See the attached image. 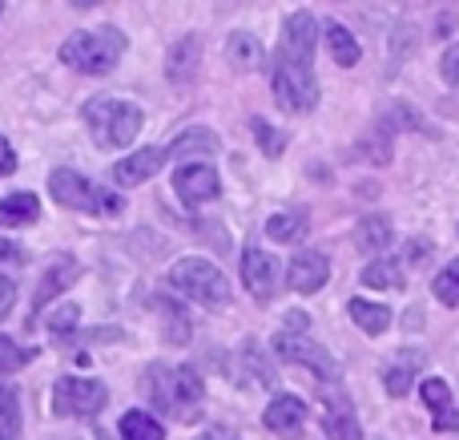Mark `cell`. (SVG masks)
Returning <instances> with one entry per match:
<instances>
[{
    "label": "cell",
    "mask_w": 459,
    "mask_h": 440,
    "mask_svg": "<svg viewBox=\"0 0 459 440\" xmlns=\"http://www.w3.org/2000/svg\"><path fill=\"white\" fill-rule=\"evenodd\" d=\"M145 396L153 400V409L169 420H198L202 404H206V388L194 368L182 364H150L142 376Z\"/></svg>",
    "instance_id": "obj_1"
},
{
    "label": "cell",
    "mask_w": 459,
    "mask_h": 440,
    "mask_svg": "<svg viewBox=\"0 0 459 440\" xmlns=\"http://www.w3.org/2000/svg\"><path fill=\"white\" fill-rule=\"evenodd\" d=\"M121 57H126V32L113 24L81 29L61 45V65H69L73 73H89V77L113 73Z\"/></svg>",
    "instance_id": "obj_2"
},
{
    "label": "cell",
    "mask_w": 459,
    "mask_h": 440,
    "mask_svg": "<svg viewBox=\"0 0 459 440\" xmlns=\"http://www.w3.org/2000/svg\"><path fill=\"white\" fill-rule=\"evenodd\" d=\"M85 126H89V137H93L101 150H126L137 134H142V105L129 101V97H93L85 105Z\"/></svg>",
    "instance_id": "obj_3"
},
{
    "label": "cell",
    "mask_w": 459,
    "mask_h": 440,
    "mask_svg": "<svg viewBox=\"0 0 459 440\" xmlns=\"http://www.w3.org/2000/svg\"><path fill=\"white\" fill-rule=\"evenodd\" d=\"M48 194H53L61 207L81 210V215H97V218H117L121 210H126L121 194L89 182L85 174H77V170H69V166H61V170L48 174Z\"/></svg>",
    "instance_id": "obj_4"
},
{
    "label": "cell",
    "mask_w": 459,
    "mask_h": 440,
    "mask_svg": "<svg viewBox=\"0 0 459 440\" xmlns=\"http://www.w3.org/2000/svg\"><path fill=\"white\" fill-rule=\"evenodd\" d=\"M302 328H307V315L302 312L286 315V328H278V336H274L278 360L282 364H302V368H310L318 380H339V360H334L323 344H315Z\"/></svg>",
    "instance_id": "obj_5"
},
{
    "label": "cell",
    "mask_w": 459,
    "mask_h": 440,
    "mask_svg": "<svg viewBox=\"0 0 459 440\" xmlns=\"http://www.w3.org/2000/svg\"><path fill=\"white\" fill-rule=\"evenodd\" d=\"M169 287H178L186 299H194V304L202 307H226L230 304V283L222 275V267H214L210 259H178L174 267H169Z\"/></svg>",
    "instance_id": "obj_6"
},
{
    "label": "cell",
    "mask_w": 459,
    "mask_h": 440,
    "mask_svg": "<svg viewBox=\"0 0 459 440\" xmlns=\"http://www.w3.org/2000/svg\"><path fill=\"white\" fill-rule=\"evenodd\" d=\"M270 89H274V101L286 113H310L318 105V77L315 65L290 61V57H278L274 73H270Z\"/></svg>",
    "instance_id": "obj_7"
},
{
    "label": "cell",
    "mask_w": 459,
    "mask_h": 440,
    "mask_svg": "<svg viewBox=\"0 0 459 440\" xmlns=\"http://www.w3.org/2000/svg\"><path fill=\"white\" fill-rule=\"evenodd\" d=\"M109 392H105L101 380H85V376H61L53 384V412L56 417H97L105 409Z\"/></svg>",
    "instance_id": "obj_8"
},
{
    "label": "cell",
    "mask_w": 459,
    "mask_h": 440,
    "mask_svg": "<svg viewBox=\"0 0 459 440\" xmlns=\"http://www.w3.org/2000/svg\"><path fill=\"white\" fill-rule=\"evenodd\" d=\"M242 283L258 304H270V299L278 295V283H282V263H278L270 251L250 247L242 255Z\"/></svg>",
    "instance_id": "obj_9"
},
{
    "label": "cell",
    "mask_w": 459,
    "mask_h": 440,
    "mask_svg": "<svg viewBox=\"0 0 459 440\" xmlns=\"http://www.w3.org/2000/svg\"><path fill=\"white\" fill-rule=\"evenodd\" d=\"M315 48H318V21H315V13L299 8V13H290L282 21V45H278V57L315 65Z\"/></svg>",
    "instance_id": "obj_10"
},
{
    "label": "cell",
    "mask_w": 459,
    "mask_h": 440,
    "mask_svg": "<svg viewBox=\"0 0 459 440\" xmlns=\"http://www.w3.org/2000/svg\"><path fill=\"white\" fill-rule=\"evenodd\" d=\"M174 190L186 207H202V202H210L222 190V178H218V170L206 166V162H182V166L174 170Z\"/></svg>",
    "instance_id": "obj_11"
},
{
    "label": "cell",
    "mask_w": 459,
    "mask_h": 440,
    "mask_svg": "<svg viewBox=\"0 0 459 440\" xmlns=\"http://www.w3.org/2000/svg\"><path fill=\"white\" fill-rule=\"evenodd\" d=\"M326 279H331V259L315 247L299 251V255L286 263V283H290L299 295H315V291H323Z\"/></svg>",
    "instance_id": "obj_12"
},
{
    "label": "cell",
    "mask_w": 459,
    "mask_h": 440,
    "mask_svg": "<svg viewBox=\"0 0 459 440\" xmlns=\"http://www.w3.org/2000/svg\"><path fill=\"white\" fill-rule=\"evenodd\" d=\"M262 425H266L274 436L299 440L302 428H307V404H302L299 396H290V392L274 396V400L266 404V412H262Z\"/></svg>",
    "instance_id": "obj_13"
},
{
    "label": "cell",
    "mask_w": 459,
    "mask_h": 440,
    "mask_svg": "<svg viewBox=\"0 0 459 440\" xmlns=\"http://www.w3.org/2000/svg\"><path fill=\"white\" fill-rule=\"evenodd\" d=\"M77 279H81V263H77V259H73V255L53 259V263L45 267V279H40L37 291H32V315H40L65 287H73Z\"/></svg>",
    "instance_id": "obj_14"
},
{
    "label": "cell",
    "mask_w": 459,
    "mask_h": 440,
    "mask_svg": "<svg viewBox=\"0 0 459 440\" xmlns=\"http://www.w3.org/2000/svg\"><path fill=\"white\" fill-rule=\"evenodd\" d=\"M166 158H169V150H153V145L150 150L129 154V158H121L117 166H113V182H117L121 190H129V186H145L161 166H166Z\"/></svg>",
    "instance_id": "obj_15"
},
{
    "label": "cell",
    "mask_w": 459,
    "mask_h": 440,
    "mask_svg": "<svg viewBox=\"0 0 459 440\" xmlns=\"http://www.w3.org/2000/svg\"><path fill=\"white\" fill-rule=\"evenodd\" d=\"M150 307L166 320V344H190L194 320H190V312H186V304H178V299H169V295H153Z\"/></svg>",
    "instance_id": "obj_16"
},
{
    "label": "cell",
    "mask_w": 459,
    "mask_h": 440,
    "mask_svg": "<svg viewBox=\"0 0 459 440\" xmlns=\"http://www.w3.org/2000/svg\"><path fill=\"white\" fill-rule=\"evenodd\" d=\"M198 61H202V40L198 32H190V37H182L174 48H169V61H166V73L174 85H186V81H194V73H198Z\"/></svg>",
    "instance_id": "obj_17"
},
{
    "label": "cell",
    "mask_w": 459,
    "mask_h": 440,
    "mask_svg": "<svg viewBox=\"0 0 459 440\" xmlns=\"http://www.w3.org/2000/svg\"><path fill=\"white\" fill-rule=\"evenodd\" d=\"M323 428L331 440H363V428L355 420V409L339 396H326V417H323Z\"/></svg>",
    "instance_id": "obj_18"
},
{
    "label": "cell",
    "mask_w": 459,
    "mask_h": 440,
    "mask_svg": "<svg viewBox=\"0 0 459 440\" xmlns=\"http://www.w3.org/2000/svg\"><path fill=\"white\" fill-rule=\"evenodd\" d=\"M391 242H395V231H391V218L387 215L359 218V226H355V247L359 251H371V255H379V251H387Z\"/></svg>",
    "instance_id": "obj_19"
},
{
    "label": "cell",
    "mask_w": 459,
    "mask_h": 440,
    "mask_svg": "<svg viewBox=\"0 0 459 440\" xmlns=\"http://www.w3.org/2000/svg\"><path fill=\"white\" fill-rule=\"evenodd\" d=\"M420 364H423V352H399L395 360L387 364V372H383V388H387V396L411 392V380H415V372H420Z\"/></svg>",
    "instance_id": "obj_20"
},
{
    "label": "cell",
    "mask_w": 459,
    "mask_h": 440,
    "mask_svg": "<svg viewBox=\"0 0 459 440\" xmlns=\"http://www.w3.org/2000/svg\"><path fill=\"white\" fill-rule=\"evenodd\" d=\"M226 61L234 65L238 73L258 69V65H262V45H258V37H254V32H246V29L230 32V40H226Z\"/></svg>",
    "instance_id": "obj_21"
},
{
    "label": "cell",
    "mask_w": 459,
    "mask_h": 440,
    "mask_svg": "<svg viewBox=\"0 0 459 440\" xmlns=\"http://www.w3.org/2000/svg\"><path fill=\"white\" fill-rule=\"evenodd\" d=\"M326 48H331L334 65H342V69H355L359 57H363V48H359L355 32H351L347 24H339V21L326 24Z\"/></svg>",
    "instance_id": "obj_22"
},
{
    "label": "cell",
    "mask_w": 459,
    "mask_h": 440,
    "mask_svg": "<svg viewBox=\"0 0 459 440\" xmlns=\"http://www.w3.org/2000/svg\"><path fill=\"white\" fill-rule=\"evenodd\" d=\"M347 312H351V320L359 323V331H367V336H383V331L391 328V307L371 304V299H351Z\"/></svg>",
    "instance_id": "obj_23"
},
{
    "label": "cell",
    "mask_w": 459,
    "mask_h": 440,
    "mask_svg": "<svg viewBox=\"0 0 459 440\" xmlns=\"http://www.w3.org/2000/svg\"><path fill=\"white\" fill-rule=\"evenodd\" d=\"M218 150V134L206 126H194V129H182V134L174 137V145H169V158H190V154H214Z\"/></svg>",
    "instance_id": "obj_24"
},
{
    "label": "cell",
    "mask_w": 459,
    "mask_h": 440,
    "mask_svg": "<svg viewBox=\"0 0 459 440\" xmlns=\"http://www.w3.org/2000/svg\"><path fill=\"white\" fill-rule=\"evenodd\" d=\"M40 215V202L37 194H8L0 198V226H24V223H37Z\"/></svg>",
    "instance_id": "obj_25"
},
{
    "label": "cell",
    "mask_w": 459,
    "mask_h": 440,
    "mask_svg": "<svg viewBox=\"0 0 459 440\" xmlns=\"http://www.w3.org/2000/svg\"><path fill=\"white\" fill-rule=\"evenodd\" d=\"M307 234V210H278L266 223V239L270 242H299Z\"/></svg>",
    "instance_id": "obj_26"
},
{
    "label": "cell",
    "mask_w": 459,
    "mask_h": 440,
    "mask_svg": "<svg viewBox=\"0 0 459 440\" xmlns=\"http://www.w3.org/2000/svg\"><path fill=\"white\" fill-rule=\"evenodd\" d=\"M403 267L395 259H375V263L363 267V287H375V291H403Z\"/></svg>",
    "instance_id": "obj_27"
},
{
    "label": "cell",
    "mask_w": 459,
    "mask_h": 440,
    "mask_svg": "<svg viewBox=\"0 0 459 440\" xmlns=\"http://www.w3.org/2000/svg\"><path fill=\"white\" fill-rule=\"evenodd\" d=\"M121 440H166V428L150 417V412H126L121 417Z\"/></svg>",
    "instance_id": "obj_28"
},
{
    "label": "cell",
    "mask_w": 459,
    "mask_h": 440,
    "mask_svg": "<svg viewBox=\"0 0 459 440\" xmlns=\"http://www.w3.org/2000/svg\"><path fill=\"white\" fill-rule=\"evenodd\" d=\"M0 440H21V396L0 384Z\"/></svg>",
    "instance_id": "obj_29"
},
{
    "label": "cell",
    "mask_w": 459,
    "mask_h": 440,
    "mask_svg": "<svg viewBox=\"0 0 459 440\" xmlns=\"http://www.w3.org/2000/svg\"><path fill=\"white\" fill-rule=\"evenodd\" d=\"M32 360H37V348H24L16 339L0 336V376H13V372H21Z\"/></svg>",
    "instance_id": "obj_30"
},
{
    "label": "cell",
    "mask_w": 459,
    "mask_h": 440,
    "mask_svg": "<svg viewBox=\"0 0 459 440\" xmlns=\"http://www.w3.org/2000/svg\"><path fill=\"white\" fill-rule=\"evenodd\" d=\"M77 323H81V307L77 304H61L56 312H48L45 328H48V336L53 339H69L73 331H77Z\"/></svg>",
    "instance_id": "obj_31"
},
{
    "label": "cell",
    "mask_w": 459,
    "mask_h": 440,
    "mask_svg": "<svg viewBox=\"0 0 459 440\" xmlns=\"http://www.w3.org/2000/svg\"><path fill=\"white\" fill-rule=\"evenodd\" d=\"M431 291H436L439 304H447V307H455V304H459V259H452V263H447L444 271L436 275Z\"/></svg>",
    "instance_id": "obj_32"
},
{
    "label": "cell",
    "mask_w": 459,
    "mask_h": 440,
    "mask_svg": "<svg viewBox=\"0 0 459 440\" xmlns=\"http://www.w3.org/2000/svg\"><path fill=\"white\" fill-rule=\"evenodd\" d=\"M250 129H254V137H258V145H262V154H266V158H282L286 137L278 134L266 118H250Z\"/></svg>",
    "instance_id": "obj_33"
},
{
    "label": "cell",
    "mask_w": 459,
    "mask_h": 440,
    "mask_svg": "<svg viewBox=\"0 0 459 440\" xmlns=\"http://www.w3.org/2000/svg\"><path fill=\"white\" fill-rule=\"evenodd\" d=\"M420 396H423V404H428L436 417L452 409V388H447V380H439V376L423 380V384H420Z\"/></svg>",
    "instance_id": "obj_34"
},
{
    "label": "cell",
    "mask_w": 459,
    "mask_h": 440,
    "mask_svg": "<svg viewBox=\"0 0 459 440\" xmlns=\"http://www.w3.org/2000/svg\"><path fill=\"white\" fill-rule=\"evenodd\" d=\"M439 73H444L447 85L459 89V45H452V48L444 53V61H439Z\"/></svg>",
    "instance_id": "obj_35"
},
{
    "label": "cell",
    "mask_w": 459,
    "mask_h": 440,
    "mask_svg": "<svg viewBox=\"0 0 459 440\" xmlns=\"http://www.w3.org/2000/svg\"><path fill=\"white\" fill-rule=\"evenodd\" d=\"M0 267H24V251L16 247V242L0 239Z\"/></svg>",
    "instance_id": "obj_36"
},
{
    "label": "cell",
    "mask_w": 459,
    "mask_h": 440,
    "mask_svg": "<svg viewBox=\"0 0 459 440\" xmlns=\"http://www.w3.org/2000/svg\"><path fill=\"white\" fill-rule=\"evenodd\" d=\"M13 304H16V283L0 275V320H4V315L13 312Z\"/></svg>",
    "instance_id": "obj_37"
},
{
    "label": "cell",
    "mask_w": 459,
    "mask_h": 440,
    "mask_svg": "<svg viewBox=\"0 0 459 440\" xmlns=\"http://www.w3.org/2000/svg\"><path fill=\"white\" fill-rule=\"evenodd\" d=\"M13 170H16V154L8 145V137H0V178H8Z\"/></svg>",
    "instance_id": "obj_38"
},
{
    "label": "cell",
    "mask_w": 459,
    "mask_h": 440,
    "mask_svg": "<svg viewBox=\"0 0 459 440\" xmlns=\"http://www.w3.org/2000/svg\"><path fill=\"white\" fill-rule=\"evenodd\" d=\"M436 428H439V433H459V412H455V409L439 412V417H436Z\"/></svg>",
    "instance_id": "obj_39"
},
{
    "label": "cell",
    "mask_w": 459,
    "mask_h": 440,
    "mask_svg": "<svg viewBox=\"0 0 459 440\" xmlns=\"http://www.w3.org/2000/svg\"><path fill=\"white\" fill-rule=\"evenodd\" d=\"M198 440H242V436H238L234 428H206Z\"/></svg>",
    "instance_id": "obj_40"
},
{
    "label": "cell",
    "mask_w": 459,
    "mask_h": 440,
    "mask_svg": "<svg viewBox=\"0 0 459 440\" xmlns=\"http://www.w3.org/2000/svg\"><path fill=\"white\" fill-rule=\"evenodd\" d=\"M0 8H4V4H0Z\"/></svg>",
    "instance_id": "obj_41"
}]
</instances>
